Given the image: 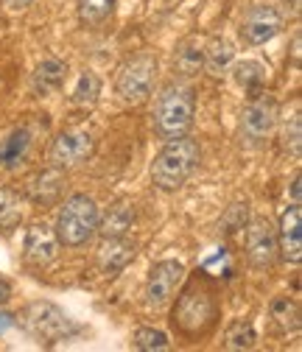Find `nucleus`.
<instances>
[{
  "instance_id": "obj_15",
  "label": "nucleus",
  "mask_w": 302,
  "mask_h": 352,
  "mask_svg": "<svg viewBox=\"0 0 302 352\" xmlns=\"http://www.w3.org/2000/svg\"><path fill=\"white\" fill-rule=\"evenodd\" d=\"M65 81H67V62H62L56 56H48V59H42L34 67V73H31V90H34V96L45 98V96L59 93L65 87Z\"/></svg>"
},
{
  "instance_id": "obj_23",
  "label": "nucleus",
  "mask_w": 302,
  "mask_h": 352,
  "mask_svg": "<svg viewBox=\"0 0 302 352\" xmlns=\"http://www.w3.org/2000/svg\"><path fill=\"white\" fill-rule=\"evenodd\" d=\"M233 78L244 87L246 93H255V90H263L266 84V67L261 62H252V59H244L233 67Z\"/></svg>"
},
{
  "instance_id": "obj_20",
  "label": "nucleus",
  "mask_w": 302,
  "mask_h": 352,
  "mask_svg": "<svg viewBox=\"0 0 302 352\" xmlns=\"http://www.w3.org/2000/svg\"><path fill=\"white\" fill-rule=\"evenodd\" d=\"M28 148H31V131L25 126L14 129L12 135L0 143V165H3V168H17L25 160Z\"/></svg>"
},
{
  "instance_id": "obj_26",
  "label": "nucleus",
  "mask_w": 302,
  "mask_h": 352,
  "mask_svg": "<svg viewBox=\"0 0 302 352\" xmlns=\"http://www.w3.org/2000/svg\"><path fill=\"white\" fill-rule=\"evenodd\" d=\"M23 218V210H20V196L14 190H6L0 188V230L3 232H12Z\"/></svg>"
},
{
  "instance_id": "obj_24",
  "label": "nucleus",
  "mask_w": 302,
  "mask_h": 352,
  "mask_svg": "<svg viewBox=\"0 0 302 352\" xmlns=\"http://www.w3.org/2000/svg\"><path fill=\"white\" fill-rule=\"evenodd\" d=\"M255 344H257V333H255L252 322L235 319L227 324V330H224V346L227 349H252Z\"/></svg>"
},
{
  "instance_id": "obj_13",
  "label": "nucleus",
  "mask_w": 302,
  "mask_h": 352,
  "mask_svg": "<svg viewBox=\"0 0 302 352\" xmlns=\"http://www.w3.org/2000/svg\"><path fill=\"white\" fill-rule=\"evenodd\" d=\"M277 249L285 263L302 260V210L299 204H291L280 215V227H277Z\"/></svg>"
},
{
  "instance_id": "obj_21",
  "label": "nucleus",
  "mask_w": 302,
  "mask_h": 352,
  "mask_svg": "<svg viewBox=\"0 0 302 352\" xmlns=\"http://www.w3.org/2000/svg\"><path fill=\"white\" fill-rule=\"evenodd\" d=\"M269 314L277 322L283 333H296L299 330V302L291 296H274L269 305Z\"/></svg>"
},
{
  "instance_id": "obj_34",
  "label": "nucleus",
  "mask_w": 302,
  "mask_h": 352,
  "mask_svg": "<svg viewBox=\"0 0 302 352\" xmlns=\"http://www.w3.org/2000/svg\"><path fill=\"white\" fill-rule=\"evenodd\" d=\"M294 62H299V34L294 36Z\"/></svg>"
},
{
  "instance_id": "obj_32",
  "label": "nucleus",
  "mask_w": 302,
  "mask_h": 352,
  "mask_svg": "<svg viewBox=\"0 0 302 352\" xmlns=\"http://www.w3.org/2000/svg\"><path fill=\"white\" fill-rule=\"evenodd\" d=\"M14 324V316H9V314H0V333H3L6 327H12Z\"/></svg>"
},
{
  "instance_id": "obj_27",
  "label": "nucleus",
  "mask_w": 302,
  "mask_h": 352,
  "mask_svg": "<svg viewBox=\"0 0 302 352\" xmlns=\"http://www.w3.org/2000/svg\"><path fill=\"white\" fill-rule=\"evenodd\" d=\"M280 143L294 160H299V154H302V118H299V109L291 118H285L283 131H280Z\"/></svg>"
},
{
  "instance_id": "obj_11",
  "label": "nucleus",
  "mask_w": 302,
  "mask_h": 352,
  "mask_svg": "<svg viewBox=\"0 0 302 352\" xmlns=\"http://www.w3.org/2000/svg\"><path fill=\"white\" fill-rule=\"evenodd\" d=\"M280 31H283V14L274 6H252L241 23V39L249 48L266 45Z\"/></svg>"
},
{
  "instance_id": "obj_9",
  "label": "nucleus",
  "mask_w": 302,
  "mask_h": 352,
  "mask_svg": "<svg viewBox=\"0 0 302 352\" xmlns=\"http://www.w3.org/2000/svg\"><path fill=\"white\" fill-rule=\"evenodd\" d=\"M246 257L255 269H272L277 257H280V249H277V230L272 227V221L266 215H255L252 221H246Z\"/></svg>"
},
{
  "instance_id": "obj_33",
  "label": "nucleus",
  "mask_w": 302,
  "mask_h": 352,
  "mask_svg": "<svg viewBox=\"0 0 302 352\" xmlns=\"http://www.w3.org/2000/svg\"><path fill=\"white\" fill-rule=\"evenodd\" d=\"M31 3H34V0H12V6H14V9H28Z\"/></svg>"
},
{
  "instance_id": "obj_10",
  "label": "nucleus",
  "mask_w": 302,
  "mask_h": 352,
  "mask_svg": "<svg viewBox=\"0 0 302 352\" xmlns=\"http://www.w3.org/2000/svg\"><path fill=\"white\" fill-rule=\"evenodd\" d=\"M185 280V266L180 260H160L149 269L146 277V305L149 307H165L171 299H174L177 288Z\"/></svg>"
},
{
  "instance_id": "obj_18",
  "label": "nucleus",
  "mask_w": 302,
  "mask_h": 352,
  "mask_svg": "<svg viewBox=\"0 0 302 352\" xmlns=\"http://www.w3.org/2000/svg\"><path fill=\"white\" fill-rule=\"evenodd\" d=\"M174 70L182 78H193L204 70V42L199 36H185L174 48Z\"/></svg>"
},
{
  "instance_id": "obj_29",
  "label": "nucleus",
  "mask_w": 302,
  "mask_h": 352,
  "mask_svg": "<svg viewBox=\"0 0 302 352\" xmlns=\"http://www.w3.org/2000/svg\"><path fill=\"white\" fill-rule=\"evenodd\" d=\"M224 227H227V232H238V230L246 227V201L230 207V212H227V218H224Z\"/></svg>"
},
{
  "instance_id": "obj_5",
  "label": "nucleus",
  "mask_w": 302,
  "mask_h": 352,
  "mask_svg": "<svg viewBox=\"0 0 302 352\" xmlns=\"http://www.w3.org/2000/svg\"><path fill=\"white\" fill-rule=\"evenodd\" d=\"M174 327L185 336V338H202L213 330L215 324V299L210 294V288L199 285V283H191L182 296L177 299V307H174Z\"/></svg>"
},
{
  "instance_id": "obj_7",
  "label": "nucleus",
  "mask_w": 302,
  "mask_h": 352,
  "mask_svg": "<svg viewBox=\"0 0 302 352\" xmlns=\"http://www.w3.org/2000/svg\"><path fill=\"white\" fill-rule=\"evenodd\" d=\"M277 120H280L277 101L269 93L255 90L252 98L246 101L244 112H241V131L249 143H261L277 129Z\"/></svg>"
},
{
  "instance_id": "obj_25",
  "label": "nucleus",
  "mask_w": 302,
  "mask_h": 352,
  "mask_svg": "<svg viewBox=\"0 0 302 352\" xmlns=\"http://www.w3.org/2000/svg\"><path fill=\"white\" fill-rule=\"evenodd\" d=\"M76 3H78V17H81V23L101 25V23H107V20L112 17L118 0H76Z\"/></svg>"
},
{
  "instance_id": "obj_30",
  "label": "nucleus",
  "mask_w": 302,
  "mask_h": 352,
  "mask_svg": "<svg viewBox=\"0 0 302 352\" xmlns=\"http://www.w3.org/2000/svg\"><path fill=\"white\" fill-rule=\"evenodd\" d=\"M12 294H14V285H12L9 280L0 277V305H6V302L12 299Z\"/></svg>"
},
{
  "instance_id": "obj_2",
  "label": "nucleus",
  "mask_w": 302,
  "mask_h": 352,
  "mask_svg": "<svg viewBox=\"0 0 302 352\" xmlns=\"http://www.w3.org/2000/svg\"><path fill=\"white\" fill-rule=\"evenodd\" d=\"M199 157H202V148L188 135L165 140L162 151L151 162V182L160 190H180L193 176V170L199 165Z\"/></svg>"
},
{
  "instance_id": "obj_14",
  "label": "nucleus",
  "mask_w": 302,
  "mask_h": 352,
  "mask_svg": "<svg viewBox=\"0 0 302 352\" xmlns=\"http://www.w3.org/2000/svg\"><path fill=\"white\" fill-rule=\"evenodd\" d=\"M65 188H67L65 173H62L59 168H45V170L34 173L31 179H28L25 196H28L34 204L48 207V204H56V201L65 196Z\"/></svg>"
},
{
  "instance_id": "obj_28",
  "label": "nucleus",
  "mask_w": 302,
  "mask_h": 352,
  "mask_svg": "<svg viewBox=\"0 0 302 352\" xmlns=\"http://www.w3.org/2000/svg\"><path fill=\"white\" fill-rule=\"evenodd\" d=\"M132 344L140 352H165V349H171L168 336L162 330H154V327H138Z\"/></svg>"
},
{
  "instance_id": "obj_8",
  "label": "nucleus",
  "mask_w": 302,
  "mask_h": 352,
  "mask_svg": "<svg viewBox=\"0 0 302 352\" xmlns=\"http://www.w3.org/2000/svg\"><path fill=\"white\" fill-rule=\"evenodd\" d=\"M96 151V140L90 131L84 129H67V131H59L51 143V151H48V162L51 168H59V170H70V168H78L84 165Z\"/></svg>"
},
{
  "instance_id": "obj_3",
  "label": "nucleus",
  "mask_w": 302,
  "mask_h": 352,
  "mask_svg": "<svg viewBox=\"0 0 302 352\" xmlns=\"http://www.w3.org/2000/svg\"><path fill=\"white\" fill-rule=\"evenodd\" d=\"M98 204L87 193H76L62 201L56 215V238L65 246H84L98 235Z\"/></svg>"
},
{
  "instance_id": "obj_19",
  "label": "nucleus",
  "mask_w": 302,
  "mask_h": 352,
  "mask_svg": "<svg viewBox=\"0 0 302 352\" xmlns=\"http://www.w3.org/2000/svg\"><path fill=\"white\" fill-rule=\"evenodd\" d=\"M235 59V45L224 36H213L204 42V70L213 76H222Z\"/></svg>"
},
{
  "instance_id": "obj_1",
  "label": "nucleus",
  "mask_w": 302,
  "mask_h": 352,
  "mask_svg": "<svg viewBox=\"0 0 302 352\" xmlns=\"http://www.w3.org/2000/svg\"><path fill=\"white\" fill-rule=\"evenodd\" d=\"M196 115V98L188 84H165L154 101V131L162 140H174L191 131Z\"/></svg>"
},
{
  "instance_id": "obj_6",
  "label": "nucleus",
  "mask_w": 302,
  "mask_h": 352,
  "mask_svg": "<svg viewBox=\"0 0 302 352\" xmlns=\"http://www.w3.org/2000/svg\"><path fill=\"white\" fill-rule=\"evenodd\" d=\"M157 81V59L151 54H138L126 65H120L115 78V93L126 104H143L154 93Z\"/></svg>"
},
{
  "instance_id": "obj_22",
  "label": "nucleus",
  "mask_w": 302,
  "mask_h": 352,
  "mask_svg": "<svg viewBox=\"0 0 302 352\" xmlns=\"http://www.w3.org/2000/svg\"><path fill=\"white\" fill-rule=\"evenodd\" d=\"M98 96H101V78L93 70H84L73 87V96H70L73 107H96Z\"/></svg>"
},
{
  "instance_id": "obj_35",
  "label": "nucleus",
  "mask_w": 302,
  "mask_h": 352,
  "mask_svg": "<svg viewBox=\"0 0 302 352\" xmlns=\"http://www.w3.org/2000/svg\"><path fill=\"white\" fill-rule=\"evenodd\" d=\"M291 3V14H299V0H285V6Z\"/></svg>"
},
{
  "instance_id": "obj_12",
  "label": "nucleus",
  "mask_w": 302,
  "mask_h": 352,
  "mask_svg": "<svg viewBox=\"0 0 302 352\" xmlns=\"http://www.w3.org/2000/svg\"><path fill=\"white\" fill-rule=\"evenodd\" d=\"M59 238L56 230H51L48 224H31L25 230V260L34 263V266H51V263L59 257Z\"/></svg>"
},
{
  "instance_id": "obj_4",
  "label": "nucleus",
  "mask_w": 302,
  "mask_h": 352,
  "mask_svg": "<svg viewBox=\"0 0 302 352\" xmlns=\"http://www.w3.org/2000/svg\"><path fill=\"white\" fill-rule=\"evenodd\" d=\"M14 322L34 338V341H45V344H56V341H65L76 333V324L70 322V316L62 311L59 305L48 302V299H36V302H28L20 316H14Z\"/></svg>"
},
{
  "instance_id": "obj_17",
  "label": "nucleus",
  "mask_w": 302,
  "mask_h": 352,
  "mask_svg": "<svg viewBox=\"0 0 302 352\" xmlns=\"http://www.w3.org/2000/svg\"><path fill=\"white\" fill-rule=\"evenodd\" d=\"M135 224V204H129L126 199L109 204L104 212H98V235L101 238H120L132 230Z\"/></svg>"
},
{
  "instance_id": "obj_31",
  "label": "nucleus",
  "mask_w": 302,
  "mask_h": 352,
  "mask_svg": "<svg viewBox=\"0 0 302 352\" xmlns=\"http://www.w3.org/2000/svg\"><path fill=\"white\" fill-rule=\"evenodd\" d=\"M291 204H299V176H294L291 182Z\"/></svg>"
},
{
  "instance_id": "obj_16",
  "label": "nucleus",
  "mask_w": 302,
  "mask_h": 352,
  "mask_svg": "<svg viewBox=\"0 0 302 352\" xmlns=\"http://www.w3.org/2000/svg\"><path fill=\"white\" fill-rule=\"evenodd\" d=\"M135 254H138V246H135V241H129L126 235L104 238V243L98 246V266L107 274H118V272H123L129 263L135 260Z\"/></svg>"
}]
</instances>
